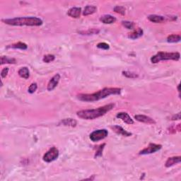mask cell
I'll return each mask as SVG.
<instances>
[{"label":"cell","instance_id":"6da1fadb","mask_svg":"<svg viewBox=\"0 0 181 181\" xmlns=\"http://www.w3.org/2000/svg\"><path fill=\"white\" fill-rule=\"evenodd\" d=\"M121 93L120 88H104L103 89L93 93H81L77 96L79 101L84 102H93L105 99L110 95H119Z\"/></svg>","mask_w":181,"mask_h":181},{"label":"cell","instance_id":"7a4b0ae2","mask_svg":"<svg viewBox=\"0 0 181 181\" xmlns=\"http://www.w3.org/2000/svg\"><path fill=\"white\" fill-rule=\"evenodd\" d=\"M115 104L105 105L103 107H99L96 109H90V110H82L77 112V115L79 118L84 120H94L100 117L104 116L109 111L114 108Z\"/></svg>","mask_w":181,"mask_h":181},{"label":"cell","instance_id":"3957f363","mask_svg":"<svg viewBox=\"0 0 181 181\" xmlns=\"http://www.w3.org/2000/svg\"><path fill=\"white\" fill-rule=\"evenodd\" d=\"M1 21L10 26H39L43 24V21L38 17H18L14 18H7L2 19Z\"/></svg>","mask_w":181,"mask_h":181},{"label":"cell","instance_id":"277c9868","mask_svg":"<svg viewBox=\"0 0 181 181\" xmlns=\"http://www.w3.org/2000/svg\"><path fill=\"white\" fill-rule=\"evenodd\" d=\"M180 54L179 52H158L155 55L152 56L151 58V62L153 64L158 63L161 61L165 60H174L178 61L180 60Z\"/></svg>","mask_w":181,"mask_h":181},{"label":"cell","instance_id":"5b68a950","mask_svg":"<svg viewBox=\"0 0 181 181\" xmlns=\"http://www.w3.org/2000/svg\"><path fill=\"white\" fill-rule=\"evenodd\" d=\"M59 156V150L56 147H52L50 150L48 151L43 156V161L47 163L54 161Z\"/></svg>","mask_w":181,"mask_h":181},{"label":"cell","instance_id":"8992f818","mask_svg":"<svg viewBox=\"0 0 181 181\" xmlns=\"http://www.w3.org/2000/svg\"><path fill=\"white\" fill-rule=\"evenodd\" d=\"M107 135H108V132L105 129H98L90 133V139L93 142H96L105 139V137H107Z\"/></svg>","mask_w":181,"mask_h":181},{"label":"cell","instance_id":"52a82bcc","mask_svg":"<svg viewBox=\"0 0 181 181\" xmlns=\"http://www.w3.org/2000/svg\"><path fill=\"white\" fill-rule=\"evenodd\" d=\"M162 148V146L161 144H154V143H151L149 144V146L144 148L139 152V154L140 155H146V154H154L158 150H160Z\"/></svg>","mask_w":181,"mask_h":181},{"label":"cell","instance_id":"ba28073f","mask_svg":"<svg viewBox=\"0 0 181 181\" xmlns=\"http://www.w3.org/2000/svg\"><path fill=\"white\" fill-rule=\"evenodd\" d=\"M60 80V75L59 74H56L54 76H53L51 78V79L49 81L48 84V90L49 91H52L53 90L54 88H56V86H57L59 84V82Z\"/></svg>","mask_w":181,"mask_h":181},{"label":"cell","instance_id":"9c48e42d","mask_svg":"<svg viewBox=\"0 0 181 181\" xmlns=\"http://www.w3.org/2000/svg\"><path fill=\"white\" fill-rule=\"evenodd\" d=\"M135 118L136 119V120L140 122H143V123L151 124H156V122L152 118L146 116H144V115H137V116H135Z\"/></svg>","mask_w":181,"mask_h":181},{"label":"cell","instance_id":"30bf717a","mask_svg":"<svg viewBox=\"0 0 181 181\" xmlns=\"http://www.w3.org/2000/svg\"><path fill=\"white\" fill-rule=\"evenodd\" d=\"M116 117L119 119H121L122 121H123L124 122H125V123L128 124H132L134 123L133 120L132 119L131 117H130L129 115H128V113H125V112L118 113V114H117Z\"/></svg>","mask_w":181,"mask_h":181},{"label":"cell","instance_id":"8fae6325","mask_svg":"<svg viewBox=\"0 0 181 181\" xmlns=\"http://www.w3.org/2000/svg\"><path fill=\"white\" fill-rule=\"evenodd\" d=\"M111 128H112L115 132L117 133L119 135H122V136H123V137H130V136L132 135V133H130V132H129L124 130L123 128H122V127H120V126L114 125V126H112Z\"/></svg>","mask_w":181,"mask_h":181},{"label":"cell","instance_id":"7c38bea8","mask_svg":"<svg viewBox=\"0 0 181 181\" xmlns=\"http://www.w3.org/2000/svg\"><path fill=\"white\" fill-rule=\"evenodd\" d=\"M148 19L151 22L156 23V24H161V23H164L167 21L166 17L158 16V15L156 14L149 15V16H148Z\"/></svg>","mask_w":181,"mask_h":181},{"label":"cell","instance_id":"4fadbf2b","mask_svg":"<svg viewBox=\"0 0 181 181\" xmlns=\"http://www.w3.org/2000/svg\"><path fill=\"white\" fill-rule=\"evenodd\" d=\"M181 161V157L180 156H173V157H170L167 159L166 162L165 166L166 167L169 168L174 166L175 164L180 163Z\"/></svg>","mask_w":181,"mask_h":181},{"label":"cell","instance_id":"5bb4252c","mask_svg":"<svg viewBox=\"0 0 181 181\" xmlns=\"http://www.w3.org/2000/svg\"><path fill=\"white\" fill-rule=\"evenodd\" d=\"M81 12H82L81 8H79V7H72V8L68 10L67 14L68 16L71 17V18H78L80 17Z\"/></svg>","mask_w":181,"mask_h":181},{"label":"cell","instance_id":"9a60e30c","mask_svg":"<svg viewBox=\"0 0 181 181\" xmlns=\"http://www.w3.org/2000/svg\"><path fill=\"white\" fill-rule=\"evenodd\" d=\"M100 21H101L102 23H103V24H111L116 21V17L111 16V15L107 14L101 16V18H100Z\"/></svg>","mask_w":181,"mask_h":181},{"label":"cell","instance_id":"2e32d148","mask_svg":"<svg viewBox=\"0 0 181 181\" xmlns=\"http://www.w3.org/2000/svg\"><path fill=\"white\" fill-rule=\"evenodd\" d=\"M143 30L141 29V28H137V30H135V31H133L132 33H129V35H128V38L130 39H132V40H135L139 38H140L141 36H142L143 35Z\"/></svg>","mask_w":181,"mask_h":181},{"label":"cell","instance_id":"e0dca14e","mask_svg":"<svg viewBox=\"0 0 181 181\" xmlns=\"http://www.w3.org/2000/svg\"><path fill=\"white\" fill-rule=\"evenodd\" d=\"M97 11V8L96 7L93 5H88L85 7L84 12H83V15L84 16H88V15L93 14L94 13L96 12Z\"/></svg>","mask_w":181,"mask_h":181},{"label":"cell","instance_id":"ac0fdd59","mask_svg":"<svg viewBox=\"0 0 181 181\" xmlns=\"http://www.w3.org/2000/svg\"><path fill=\"white\" fill-rule=\"evenodd\" d=\"M60 124H63L65 126H69V127H76L77 122L75 120L72 118H66L62 120L60 122Z\"/></svg>","mask_w":181,"mask_h":181},{"label":"cell","instance_id":"d6986e66","mask_svg":"<svg viewBox=\"0 0 181 181\" xmlns=\"http://www.w3.org/2000/svg\"><path fill=\"white\" fill-rule=\"evenodd\" d=\"M18 74L21 77H22V78L26 79H28L30 77L29 69H28V67H26L21 68V69L18 71Z\"/></svg>","mask_w":181,"mask_h":181},{"label":"cell","instance_id":"ffe728a7","mask_svg":"<svg viewBox=\"0 0 181 181\" xmlns=\"http://www.w3.org/2000/svg\"><path fill=\"white\" fill-rule=\"evenodd\" d=\"M8 48H14V49H21V50H26V49L28 48V46H27V45L26 44V43H21V42H18L17 43H14V44L9 45Z\"/></svg>","mask_w":181,"mask_h":181},{"label":"cell","instance_id":"44dd1931","mask_svg":"<svg viewBox=\"0 0 181 181\" xmlns=\"http://www.w3.org/2000/svg\"><path fill=\"white\" fill-rule=\"evenodd\" d=\"M16 62V60L14 58H11L7 56H1V65H3L4 64H15Z\"/></svg>","mask_w":181,"mask_h":181},{"label":"cell","instance_id":"7402d4cb","mask_svg":"<svg viewBox=\"0 0 181 181\" xmlns=\"http://www.w3.org/2000/svg\"><path fill=\"white\" fill-rule=\"evenodd\" d=\"M181 37L180 35H175V34H172L170 35L167 38V41L168 43H178L180 42Z\"/></svg>","mask_w":181,"mask_h":181},{"label":"cell","instance_id":"603a6c76","mask_svg":"<svg viewBox=\"0 0 181 181\" xmlns=\"http://www.w3.org/2000/svg\"><path fill=\"white\" fill-rule=\"evenodd\" d=\"M122 74H123L124 77H127V78H129V79H136L138 77V74H137L135 73L131 72V71H122Z\"/></svg>","mask_w":181,"mask_h":181},{"label":"cell","instance_id":"cb8c5ba5","mask_svg":"<svg viewBox=\"0 0 181 181\" xmlns=\"http://www.w3.org/2000/svg\"><path fill=\"white\" fill-rule=\"evenodd\" d=\"M54 59H55V57L53 54H47L43 57V61L45 63H50L51 62H53Z\"/></svg>","mask_w":181,"mask_h":181},{"label":"cell","instance_id":"d4e9b609","mask_svg":"<svg viewBox=\"0 0 181 181\" xmlns=\"http://www.w3.org/2000/svg\"><path fill=\"white\" fill-rule=\"evenodd\" d=\"M80 33H82V35H92V34H98L100 33V30L98 29H88L86 31H80Z\"/></svg>","mask_w":181,"mask_h":181},{"label":"cell","instance_id":"484cf974","mask_svg":"<svg viewBox=\"0 0 181 181\" xmlns=\"http://www.w3.org/2000/svg\"><path fill=\"white\" fill-rule=\"evenodd\" d=\"M122 24L126 28H127V29L129 30H132L134 27H135V24H134L133 22L127 21H122Z\"/></svg>","mask_w":181,"mask_h":181},{"label":"cell","instance_id":"4316f807","mask_svg":"<svg viewBox=\"0 0 181 181\" xmlns=\"http://www.w3.org/2000/svg\"><path fill=\"white\" fill-rule=\"evenodd\" d=\"M125 11H126L125 8L122 7V6H116V7L114 8L115 12L118 13V14H120L121 15H124V14H125Z\"/></svg>","mask_w":181,"mask_h":181},{"label":"cell","instance_id":"83f0119b","mask_svg":"<svg viewBox=\"0 0 181 181\" xmlns=\"http://www.w3.org/2000/svg\"><path fill=\"white\" fill-rule=\"evenodd\" d=\"M105 146V144H103L97 147V151H96V155H95L96 158L98 157V156H101L102 155V152H103V149H104Z\"/></svg>","mask_w":181,"mask_h":181},{"label":"cell","instance_id":"f1b7e54d","mask_svg":"<svg viewBox=\"0 0 181 181\" xmlns=\"http://www.w3.org/2000/svg\"><path fill=\"white\" fill-rule=\"evenodd\" d=\"M37 88H38V85L36 83H33V84H31V86H29V88H28V93H35V90H37Z\"/></svg>","mask_w":181,"mask_h":181},{"label":"cell","instance_id":"f546056e","mask_svg":"<svg viewBox=\"0 0 181 181\" xmlns=\"http://www.w3.org/2000/svg\"><path fill=\"white\" fill-rule=\"evenodd\" d=\"M97 48L102 49V50H108L110 48V46H109L108 44L105 43H100L97 45Z\"/></svg>","mask_w":181,"mask_h":181},{"label":"cell","instance_id":"4dcf8cb0","mask_svg":"<svg viewBox=\"0 0 181 181\" xmlns=\"http://www.w3.org/2000/svg\"><path fill=\"white\" fill-rule=\"evenodd\" d=\"M9 73V67H5L1 71V78H5Z\"/></svg>","mask_w":181,"mask_h":181},{"label":"cell","instance_id":"1f68e13d","mask_svg":"<svg viewBox=\"0 0 181 181\" xmlns=\"http://www.w3.org/2000/svg\"><path fill=\"white\" fill-rule=\"evenodd\" d=\"M180 113H178V114L173 116L172 117V119H171V120H180Z\"/></svg>","mask_w":181,"mask_h":181},{"label":"cell","instance_id":"d6a6232c","mask_svg":"<svg viewBox=\"0 0 181 181\" xmlns=\"http://www.w3.org/2000/svg\"><path fill=\"white\" fill-rule=\"evenodd\" d=\"M180 84H178V90L179 92L180 91Z\"/></svg>","mask_w":181,"mask_h":181}]
</instances>
